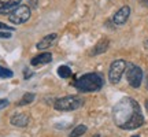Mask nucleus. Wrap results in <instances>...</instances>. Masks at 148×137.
Wrapping results in <instances>:
<instances>
[{"mask_svg": "<svg viewBox=\"0 0 148 137\" xmlns=\"http://www.w3.org/2000/svg\"><path fill=\"white\" fill-rule=\"evenodd\" d=\"M0 38H11V32H0Z\"/></svg>", "mask_w": 148, "mask_h": 137, "instance_id": "aec40b11", "label": "nucleus"}, {"mask_svg": "<svg viewBox=\"0 0 148 137\" xmlns=\"http://www.w3.org/2000/svg\"><path fill=\"white\" fill-rule=\"evenodd\" d=\"M52 62V53L49 52H41L33 56L32 60H30V64L32 66H41V64H48Z\"/></svg>", "mask_w": 148, "mask_h": 137, "instance_id": "9d476101", "label": "nucleus"}, {"mask_svg": "<svg viewBox=\"0 0 148 137\" xmlns=\"http://www.w3.org/2000/svg\"><path fill=\"white\" fill-rule=\"evenodd\" d=\"M27 5H29L30 8H37V5H38V0H27Z\"/></svg>", "mask_w": 148, "mask_h": 137, "instance_id": "f3484780", "label": "nucleus"}, {"mask_svg": "<svg viewBox=\"0 0 148 137\" xmlns=\"http://www.w3.org/2000/svg\"><path fill=\"white\" fill-rule=\"evenodd\" d=\"M58 75L60 78H69L73 75V71L69 66H59L58 67Z\"/></svg>", "mask_w": 148, "mask_h": 137, "instance_id": "ddd939ff", "label": "nucleus"}, {"mask_svg": "<svg viewBox=\"0 0 148 137\" xmlns=\"http://www.w3.org/2000/svg\"><path fill=\"white\" fill-rule=\"evenodd\" d=\"M32 8L29 5H18L15 10H12L8 14V21L14 25H22L30 18Z\"/></svg>", "mask_w": 148, "mask_h": 137, "instance_id": "20e7f679", "label": "nucleus"}, {"mask_svg": "<svg viewBox=\"0 0 148 137\" xmlns=\"http://www.w3.org/2000/svg\"><path fill=\"white\" fill-rule=\"evenodd\" d=\"M144 47L148 49V38H145V40H144Z\"/></svg>", "mask_w": 148, "mask_h": 137, "instance_id": "5701e85b", "label": "nucleus"}, {"mask_svg": "<svg viewBox=\"0 0 148 137\" xmlns=\"http://www.w3.org/2000/svg\"><path fill=\"white\" fill-rule=\"evenodd\" d=\"M112 121L119 129L134 130L143 126L145 119L137 101L133 97H123L112 108Z\"/></svg>", "mask_w": 148, "mask_h": 137, "instance_id": "f257e3e1", "label": "nucleus"}, {"mask_svg": "<svg viewBox=\"0 0 148 137\" xmlns=\"http://www.w3.org/2000/svg\"><path fill=\"white\" fill-rule=\"evenodd\" d=\"M22 0H0V15L10 14L12 10H15Z\"/></svg>", "mask_w": 148, "mask_h": 137, "instance_id": "6e6552de", "label": "nucleus"}, {"mask_svg": "<svg viewBox=\"0 0 148 137\" xmlns=\"http://www.w3.org/2000/svg\"><path fill=\"white\" fill-rule=\"evenodd\" d=\"M145 110H147V112H148V100H145Z\"/></svg>", "mask_w": 148, "mask_h": 137, "instance_id": "393cba45", "label": "nucleus"}, {"mask_svg": "<svg viewBox=\"0 0 148 137\" xmlns=\"http://www.w3.org/2000/svg\"><path fill=\"white\" fill-rule=\"evenodd\" d=\"M129 16H130V7H129V5H123V7H121V8L114 14L112 22L119 26V25H123V23L129 19Z\"/></svg>", "mask_w": 148, "mask_h": 137, "instance_id": "0eeeda50", "label": "nucleus"}, {"mask_svg": "<svg viewBox=\"0 0 148 137\" xmlns=\"http://www.w3.org/2000/svg\"><path fill=\"white\" fill-rule=\"evenodd\" d=\"M32 75H33L32 71H29L27 68H25V79H29L30 77H32Z\"/></svg>", "mask_w": 148, "mask_h": 137, "instance_id": "412c9836", "label": "nucleus"}, {"mask_svg": "<svg viewBox=\"0 0 148 137\" xmlns=\"http://www.w3.org/2000/svg\"><path fill=\"white\" fill-rule=\"evenodd\" d=\"M132 137H140V136H137V134H134V136H132Z\"/></svg>", "mask_w": 148, "mask_h": 137, "instance_id": "a878e982", "label": "nucleus"}, {"mask_svg": "<svg viewBox=\"0 0 148 137\" xmlns=\"http://www.w3.org/2000/svg\"><path fill=\"white\" fill-rule=\"evenodd\" d=\"M103 85H104V79L97 73H86L73 82L74 88L78 89L79 92H84V93L97 92L103 88Z\"/></svg>", "mask_w": 148, "mask_h": 137, "instance_id": "f03ea898", "label": "nucleus"}, {"mask_svg": "<svg viewBox=\"0 0 148 137\" xmlns=\"http://www.w3.org/2000/svg\"><path fill=\"white\" fill-rule=\"evenodd\" d=\"M85 132H86V126L85 125H77L70 132L69 137H79V136H82V134H85Z\"/></svg>", "mask_w": 148, "mask_h": 137, "instance_id": "4468645a", "label": "nucleus"}, {"mask_svg": "<svg viewBox=\"0 0 148 137\" xmlns=\"http://www.w3.org/2000/svg\"><path fill=\"white\" fill-rule=\"evenodd\" d=\"M34 97H36V95L34 93H30V92H27V93H25V95L22 96V99L19 101H18V105H26V104H30L33 100H34Z\"/></svg>", "mask_w": 148, "mask_h": 137, "instance_id": "2eb2a0df", "label": "nucleus"}, {"mask_svg": "<svg viewBox=\"0 0 148 137\" xmlns=\"http://www.w3.org/2000/svg\"><path fill=\"white\" fill-rule=\"evenodd\" d=\"M108 45H110V41H108L107 38H103V40H100V41L93 47L90 55H100V53H104L107 49H108Z\"/></svg>", "mask_w": 148, "mask_h": 137, "instance_id": "f8f14e48", "label": "nucleus"}, {"mask_svg": "<svg viewBox=\"0 0 148 137\" xmlns=\"http://www.w3.org/2000/svg\"><path fill=\"white\" fill-rule=\"evenodd\" d=\"M58 38V34L56 33H49V34H47V36H44L40 40V41L36 44V48L38 49V51H44V49H48L49 47H52L53 41Z\"/></svg>", "mask_w": 148, "mask_h": 137, "instance_id": "1a4fd4ad", "label": "nucleus"}, {"mask_svg": "<svg viewBox=\"0 0 148 137\" xmlns=\"http://www.w3.org/2000/svg\"><path fill=\"white\" fill-rule=\"evenodd\" d=\"M126 64L127 63L123 59H118L111 63L110 70H108V79L111 84H118L121 81L123 73L126 71Z\"/></svg>", "mask_w": 148, "mask_h": 137, "instance_id": "39448f33", "label": "nucleus"}, {"mask_svg": "<svg viewBox=\"0 0 148 137\" xmlns=\"http://www.w3.org/2000/svg\"><path fill=\"white\" fill-rule=\"evenodd\" d=\"M84 104L82 97L75 95H70V96H64L60 99H56L53 103V107L58 111H74L79 108L81 105Z\"/></svg>", "mask_w": 148, "mask_h": 137, "instance_id": "7ed1b4c3", "label": "nucleus"}, {"mask_svg": "<svg viewBox=\"0 0 148 137\" xmlns=\"http://www.w3.org/2000/svg\"><path fill=\"white\" fill-rule=\"evenodd\" d=\"M126 79L133 88H138L143 82V70L133 63L126 64Z\"/></svg>", "mask_w": 148, "mask_h": 137, "instance_id": "423d86ee", "label": "nucleus"}, {"mask_svg": "<svg viewBox=\"0 0 148 137\" xmlns=\"http://www.w3.org/2000/svg\"><path fill=\"white\" fill-rule=\"evenodd\" d=\"M140 3L143 5H145V7H148V0H140Z\"/></svg>", "mask_w": 148, "mask_h": 137, "instance_id": "4be33fe9", "label": "nucleus"}, {"mask_svg": "<svg viewBox=\"0 0 148 137\" xmlns=\"http://www.w3.org/2000/svg\"><path fill=\"white\" fill-rule=\"evenodd\" d=\"M0 30H8V32H12L14 29H12L11 26H8V25L3 23V22H0Z\"/></svg>", "mask_w": 148, "mask_h": 137, "instance_id": "a211bd4d", "label": "nucleus"}, {"mask_svg": "<svg viewBox=\"0 0 148 137\" xmlns=\"http://www.w3.org/2000/svg\"><path fill=\"white\" fill-rule=\"evenodd\" d=\"M12 75H14V73L11 71L10 68L0 66V78H11Z\"/></svg>", "mask_w": 148, "mask_h": 137, "instance_id": "dca6fc26", "label": "nucleus"}, {"mask_svg": "<svg viewBox=\"0 0 148 137\" xmlns=\"http://www.w3.org/2000/svg\"><path fill=\"white\" fill-rule=\"evenodd\" d=\"M8 104H10V101L7 100V99H1V100H0V110L5 108V107H7Z\"/></svg>", "mask_w": 148, "mask_h": 137, "instance_id": "6ab92c4d", "label": "nucleus"}, {"mask_svg": "<svg viewBox=\"0 0 148 137\" xmlns=\"http://www.w3.org/2000/svg\"><path fill=\"white\" fill-rule=\"evenodd\" d=\"M145 88L148 89V74H147V78H145Z\"/></svg>", "mask_w": 148, "mask_h": 137, "instance_id": "b1692460", "label": "nucleus"}, {"mask_svg": "<svg viewBox=\"0 0 148 137\" xmlns=\"http://www.w3.org/2000/svg\"><path fill=\"white\" fill-rule=\"evenodd\" d=\"M10 122H11V125H14V126L25 127L29 123V115L22 114V112H16V114H14V115L11 116Z\"/></svg>", "mask_w": 148, "mask_h": 137, "instance_id": "9b49d317", "label": "nucleus"}]
</instances>
